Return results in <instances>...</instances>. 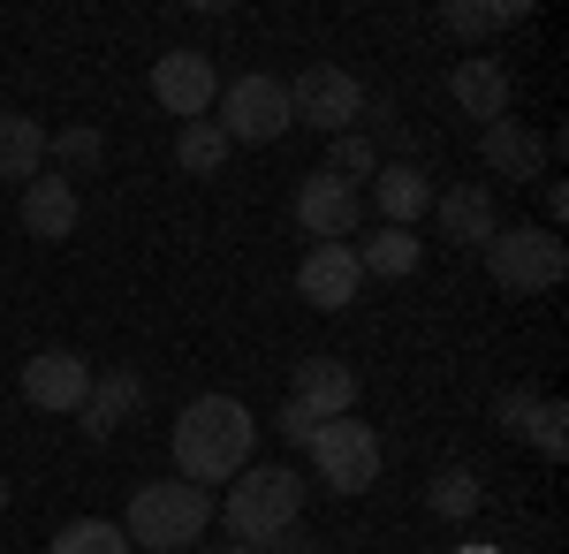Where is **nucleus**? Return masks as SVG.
<instances>
[{
    "mask_svg": "<svg viewBox=\"0 0 569 554\" xmlns=\"http://www.w3.org/2000/svg\"><path fill=\"white\" fill-rule=\"evenodd\" d=\"M23 228H31L39 244H61V236L77 228V182L53 175V168L31 175V182H23Z\"/></svg>",
    "mask_w": 569,
    "mask_h": 554,
    "instance_id": "nucleus-17",
    "label": "nucleus"
},
{
    "mask_svg": "<svg viewBox=\"0 0 569 554\" xmlns=\"http://www.w3.org/2000/svg\"><path fill=\"white\" fill-rule=\"evenodd\" d=\"M251 448H259V418H251L236 395H198V403H182V418H176V478H190V486L213 494L220 478H236V471L251 464Z\"/></svg>",
    "mask_w": 569,
    "mask_h": 554,
    "instance_id": "nucleus-1",
    "label": "nucleus"
},
{
    "mask_svg": "<svg viewBox=\"0 0 569 554\" xmlns=\"http://www.w3.org/2000/svg\"><path fill=\"white\" fill-rule=\"evenodd\" d=\"M176 160H182V175H220V168H228V137H220L213 115H206V122H182Z\"/></svg>",
    "mask_w": 569,
    "mask_h": 554,
    "instance_id": "nucleus-26",
    "label": "nucleus"
},
{
    "mask_svg": "<svg viewBox=\"0 0 569 554\" xmlns=\"http://www.w3.org/2000/svg\"><path fill=\"white\" fill-rule=\"evenodd\" d=\"M206 524H213V494L206 486H190V478H152V486H137L130 510H122V540L144 554H182L206 540Z\"/></svg>",
    "mask_w": 569,
    "mask_h": 554,
    "instance_id": "nucleus-3",
    "label": "nucleus"
},
{
    "mask_svg": "<svg viewBox=\"0 0 569 554\" xmlns=\"http://www.w3.org/2000/svg\"><path fill=\"white\" fill-rule=\"evenodd\" d=\"M46 554H137L122 540V524H107V516H77V524H61L53 532V547Z\"/></svg>",
    "mask_w": 569,
    "mask_h": 554,
    "instance_id": "nucleus-25",
    "label": "nucleus"
},
{
    "mask_svg": "<svg viewBox=\"0 0 569 554\" xmlns=\"http://www.w3.org/2000/svg\"><path fill=\"white\" fill-rule=\"evenodd\" d=\"M569 274V244L539 220H517V228H493L486 244V281L509 289V297H547L555 281Z\"/></svg>",
    "mask_w": 569,
    "mask_h": 554,
    "instance_id": "nucleus-4",
    "label": "nucleus"
},
{
    "mask_svg": "<svg viewBox=\"0 0 569 554\" xmlns=\"http://www.w3.org/2000/svg\"><path fill=\"white\" fill-rule=\"evenodd\" d=\"M493 418H501V433H525V418H531V395H525V387H509V395L493 403Z\"/></svg>",
    "mask_w": 569,
    "mask_h": 554,
    "instance_id": "nucleus-28",
    "label": "nucleus"
},
{
    "mask_svg": "<svg viewBox=\"0 0 569 554\" xmlns=\"http://www.w3.org/2000/svg\"><path fill=\"white\" fill-rule=\"evenodd\" d=\"M213 122H220L228 145H273L281 129L297 122V115H289V85L251 69V77H236V85L213 99Z\"/></svg>",
    "mask_w": 569,
    "mask_h": 554,
    "instance_id": "nucleus-6",
    "label": "nucleus"
},
{
    "mask_svg": "<svg viewBox=\"0 0 569 554\" xmlns=\"http://www.w3.org/2000/svg\"><path fill=\"white\" fill-rule=\"evenodd\" d=\"M206 554H259V547H236V540H228V547H206Z\"/></svg>",
    "mask_w": 569,
    "mask_h": 554,
    "instance_id": "nucleus-31",
    "label": "nucleus"
},
{
    "mask_svg": "<svg viewBox=\"0 0 569 554\" xmlns=\"http://www.w3.org/2000/svg\"><path fill=\"white\" fill-rule=\"evenodd\" d=\"M448 99H456V115H463V122H501V115H509V69H501V61H463V69H456V77H448Z\"/></svg>",
    "mask_w": 569,
    "mask_h": 554,
    "instance_id": "nucleus-16",
    "label": "nucleus"
},
{
    "mask_svg": "<svg viewBox=\"0 0 569 554\" xmlns=\"http://www.w3.org/2000/svg\"><path fill=\"white\" fill-rule=\"evenodd\" d=\"M31 175H46V129L39 115L0 107V182H31Z\"/></svg>",
    "mask_w": 569,
    "mask_h": 554,
    "instance_id": "nucleus-20",
    "label": "nucleus"
},
{
    "mask_svg": "<svg viewBox=\"0 0 569 554\" xmlns=\"http://www.w3.org/2000/svg\"><path fill=\"white\" fill-rule=\"evenodd\" d=\"M357 220H365L357 182H342V175H327V168L297 182V228H305L311 244H350Z\"/></svg>",
    "mask_w": 569,
    "mask_h": 554,
    "instance_id": "nucleus-9",
    "label": "nucleus"
},
{
    "mask_svg": "<svg viewBox=\"0 0 569 554\" xmlns=\"http://www.w3.org/2000/svg\"><path fill=\"white\" fill-rule=\"evenodd\" d=\"M305 516V471L289 464H243L228 478V502H220V524L236 547H281Z\"/></svg>",
    "mask_w": 569,
    "mask_h": 554,
    "instance_id": "nucleus-2",
    "label": "nucleus"
},
{
    "mask_svg": "<svg viewBox=\"0 0 569 554\" xmlns=\"http://www.w3.org/2000/svg\"><path fill=\"white\" fill-rule=\"evenodd\" d=\"M289 403L305 410L311 426H327V418H350L357 373L342 365V357H305V365H297V387H289Z\"/></svg>",
    "mask_w": 569,
    "mask_h": 554,
    "instance_id": "nucleus-12",
    "label": "nucleus"
},
{
    "mask_svg": "<svg viewBox=\"0 0 569 554\" xmlns=\"http://www.w3.org/2000/svg\"><path fill=\"white\" fill-rule=\"evenodd\" d=\"M0 510H8V478H0Z\"/></svg>",
    "mask_w": 569,
    "mask_h": 554,
    "instance_id": "nucleus-32",
    "label": "nucleus"
},
{
    "mask_svg": "<svg viewBox=\"0 0 569 554\" xmlns=\"http://www.w3.org/2000/svg\"><path fill=\"white\" fill-rule=\"evenodd\" d=\"M486 502V486H479V471L471 464H440L433 478H426V510L440 516V524H471Z\"/></svg>",
    "mask_w": 569,
    "mask_h": 554,
    "instance_id": "nucleus-21",
    "label": "nucleus"
},
{
    "mask_svg": "<svg viewBox=\"0 0 569 554\" xmlns=\"http://www.w3.org/2000/svg\"><path fill=\"white\" fill-rule=\"evenodd\" d=\"M152 99H160L176 122H206V115H213V99H220L213 61H206L198 46H176V53H160V61H152Z\"/></svg>",
    "mask_w": 569,
    "mask_h": 554,
    "instance_id": "nucleus-8",
    "label": "nucleus"
},
{
    "mask_svg": "<svg viewBox=\"0 0 569 554\" xmlns=\"http://www.w3.org/2000/svg\"><path fill=\"white\" fill-rule=\"evenodd\" d=\"M137 410H144V380H137V373H99L77 418H84V433H91V441H107L114 426H130Z\"/></svg>",
    "mask_w": 569,
    "mask_h": 554,
    "instance_id": "nucleus-18",
    "label": "nucleus"
},
{
    "mask_svg": "<svg viewBox=\"0 0 569 554\" xmlns=\"http://www.w3.org/2000/svg\"><path fill=\"white\" fill-rule=\"evenodd\" d=\"M372 206H380V228H410V220L433 214V182L418 160H380L372 168Z\"/></svg>",
    "mask_w": 569,
    "mask_h": 554,
    "instance_id": "nucleus-13",
    "label": "nucleus"
},
{
    "mask_svg": "<svg viewBox=\"0 0 569 554\" xmlns=\"http://www.w3.org/2000/svg\"><path fill=\"white\" fill-rule=\"evenodd\" d=\"M311 433H319V426H311L305 410H297V403H281V441H289V448H311Z\"/></svg>",
    "mask_w": 569,
    "mask_h": 554,
    "instance_id": "nucleus-29",
    "label": "nucleus"
},
{
    "mask_svg": "<svg viewBox=\"0 0 569 554\" xmlns=\"http://www.w3.org/2000/svg\"><path fill=\"white\" fill-rule=\"evenodd\" d=\"M311 471H319V486L327 494H365L372 478H380V433L365 426V418H327V426L311 433Z\"/></svg>",
    "mask_w": 569,
    "mask_h": 554,
    "instance_id": "nucleus-5",
    "label": "nucleus"
},
{
    "mask_svg": "<svg viewBox=\"0 0 569 554\" xmlns=\"http://www.w3.org/2000/svg\"><path fill=\"white\" fill-rule=\"evenodd\" d=\"M440 23H448V31H463V39H486V31L525 23V8H517V0H448V8H440Z\"/></svg>",
    "mask_w": 569,
    "mask_h": 554,
    "instance_id": "nucleus-23",
    "label": "nucleus"
},
{
    "mask_svg": "<svg viewBox=\"0 0 569 554\" xmlns=\"http://www.w3.org/2000/svg\"><path fill=\"white\" fill-rule=\"evenodd\" d=\"M289 115L311 129H327V137H342V129L365 115V85H357L350 69H335V61H311L305 77L289 85Z\"/></svg>",
    "mask_w": 569,
    "mask_h": 554,
    "instance_id": "nucleus-7",
    "label": "nucleus"
},
{
    "mask_svg": "<svg viewBox=\"0 0 569 554\" xmlns=\"http://www.w3.org/2000/svg\"><path fill=\"white\" fill-rule=\"evenodd\" d=\"M46 160H61L53 175H99V168H107V137H99L91 122L46 129Z\"/></svg>",
    "mask_w": 569,
    "mask_h": 554,
    "instance_id": "nucleus-22",
    "label": "nucleus"
},
{
    "mask_svg": "<svg viewBox=\"0 0 569 554\" xmlns=\"http://www.w3.org/2000/svg\"><path fill=\"white\" fill-rule=\"evenodd\" d=\"M357 289H365V266H357V244H311L305 266H297V297L311 311H350Z\"/></svg>",
    "mask_w": 569,
    "mask_h": 554,
    "instance_id": "nucleus-11",
    "label": "nucleus"
},
{
    "mask_svg": "<svg viewBox=\"0 0 569 554\" xmlns=\"http://www.w3.org/2000/svg\"><path fill=\"white\" fill-rule=\"evenodd\" d=\"M479 160L501 175V182H531V175L547 168V137H539V129H525L517 115H501V122L479 129Z\"/></svg>",
    "mask_w": 569,
    "mask_h": 554,
    "instance_id": "nucleus-14",
    "label": "nucleus"
},
{
    "mask_svg": "<svg viewBox=\"0 0 569 554\" xmlns=\"http://www.w3.org/2000/svg\"><path fill=\"white\" fill-rule=\"evenodd\" d=\"M266 554H319V547H311V540H297V532H289V540H281V547H266Z\"/></svg>",
    "mask_w": 569,
    "mask_h": 554,
    "instance_id": "nucleus-30",
    "label": "nucleus"
},
{
    "mask_svg": "<svg viewBox=\"0 0 569 554\" xmlns=\"http://www.w3.org/2000/svg\"><path fill=\"white\" fill-rule=\"evenodd\" d=\"M433 220L448 244H493V228H501V214H493V190L486 182H456V190H433Z\"/></svg>",
    "mask_w": 569,
    "mask_h": 554,
    "instance_id": "nucleus-15",
    "label": "nucleus"
},
{
    "mask_svg": "<svg viewBox=\"0 0 569 554\" xmlns=\"http://www.w3.org/2000/svg\"><path fill=\"white\" fill-rule=\"evenodd\" d=\"M418 258H426L418 228H372V236L357 244V266H365V281H410V274H418Z\"/></svg>",
    "mask_w": 569,
    "mask_h": 554,
    "instance_id": "nucleus-19",
    "label": "nucleus"
},
{
    "mask_svg": "<svg viewBox=\"0 0 569 554\" xmlns=\"http://www.w3.org/2000/svg\"><path fill=\"white\" fill-rule=\"evenodd\" d=\"M517 441H531L547 464H562L569 456V403H555V395H531V418H525V433Z\"/></svg>",
    "mask_w": 569,
    "mask_h": 554,
    "instance_id": "nucleus-24",
    "label": "nucleus"
},
{
    "mask_svg": "<svg viewBox=\"0 0 569 554\" xmlns=\"http://www.w3.org/2000/svg\"><path fill=\"white\" fill-rule=\"evenodd\" d=\"M380 168V152H372V137H357V129H342L335 137V152H327V175H342V182H357V175Z\"/></svg>",
    "mask_w": 569,
    "mask_h": 554,
    "instance_id": "nucleus-27",
    "label": "nucleus"
},
{
    "mask_svg": "<svg viewBox=\"0 0 569 554\" xmlns=\"http://www.w3.org/2000/svg\"><path fill=\"white\" fill-rule=\"evenodd\" d=\"M91 395V365L77 349H39L31 365H23V403L46 410V418H69V410H84Z\"/></svg>",
    "mask_w": 569,
    "mask_h": 554,
    "instance_id": "nucleus-10",
    "label": "nucleus"
}]
</instances>
